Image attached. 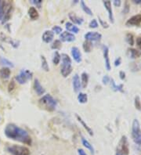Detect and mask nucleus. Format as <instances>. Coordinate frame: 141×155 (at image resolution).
I'll use <instances>...</instances> for the list:
<instances>
[{"mask_svg": "<svg viewBox=\"0 0 141 155\" xmlns=\"http://www.w3.org/2000/svg\"><path fill=\"white\" fill-rule=\"evenodd\" d=\"M132 136L134 143L141 146V130L138 120L134 119L132 126Z\"/></svg>", "mask_w": 141, "mask_h": 155, "instance_id": "obj_5", "label": "nucleus"}, {"mask_svg": "<svg viewBox=\"0 0 141 155\" xmlns=\"http://www.w3.org/2000/svg\"><path fill=\"white\" fill-rule=\"evenodd\" d=\"M13 11V3L10 1H5V5H4V16H3L2 22L3 24L6 23L11 17Z\"/></svg>", "mask_w": 141, "mask_h": 155, "instance_id": "obj_8", "label": "nucleus"}, {"mask_svg": "<svg viewBox=\"0 0 141 155\" xmlns=\"http://www.w3.org/2000/svg\"><path fill=\"white\" fill-rule=\"evenodd\" d=\"M72 55L74 60L77 63H80L82 61V54L80 50L78 49V47L72 48Z\"/></svg>", "mask_w": 141, "mask_h": 155, "instance_id": "obj_15", "label": "nucleus"}, {"mask_svg": "<svg viewBox=\"0 0 141 155\" xmlns=\"http://www.w3.org/2000/svg\"><path fill=\"white\" fill-rule=\"evenodd\" d=\"M102 38L101 34H100L96 31H90L85 35V39L86 41L90 42H94V41H100Z\"/></svg>", "mask_w": 141, "mask_h": 155, "instance_id": "obj_10", "label": "nucleus"}, {"mask_svg": "<svg viewBox=\"0 0 141 155\" xmlns=\"http://www.w3.org/2000/svg\"><path fill=\"white\" fill-rule=\"evenodd\" d=\"M111 81V90H114V92H118V91H119V92H122V93H123V85L122 84H121V85H116V83L114 82V81L113 78H111L110 79Z\"/></svg>", "mask_w": 141, "mask_h": 155, "instance_id": "obj_21", "label": "nucleus"}, {"mask_svg": "<svg viewBox=\"0 0 141 155\" xmlns=\"http://www.w3.org/2000/svg\"><path fill=\"white\" fill-rule=\"evenodd\" d=\"M82 78V88H86L88 86V82H89V75L86 72H83L81 75Z\"/></svg>", "mask_w": 141, "mask_h": 155, "instance_id": "obj_25", "label": "nucleus"}, {"mask_svg": "<svg viewBox=\"0 0 141 155\" xmlns=\"http://www.w3.org/2000/svg\"><path fill=\"white\" fill-rule=\"evenodd\" d=\"M141 24V13L132 16L126 21V26H140Z\"/></svg>", "mask_w": 141, "mask_h": 155, "instance_id": "obj_9", "label": "nucleus"}, {"mask_svg": "<svg viewBox=\"0 0 141 155\" xmlns=\"http://www.w3.org/2000/svg\"><path fill=\"white\" fill-rule=\"evenodd\" d=\"M136 45H137V46L141 49V36H139V37L136 38Z\"/></svg>", "mask_w": 141, "mask_h": 155, "instance_id": "obj_45", "label": "nucleus"}, {"mask_svg": "<svg viewBox=\"0 0 141 155\" xmlns=\"http://www.w3.org/2000/svg\"><path fill=\"white\" fill-rule=\"evenodd\" d=\"M76 118H77V119L78 120V122L81 123L82 125V126L84 127L85 129H86V130L87 131L88 133H89V134H90V136H93V130H92V129H91V128H90V127H89V126H88V125H86V122H85L84 121L82 120V118L81 117L78 116V114H76Z\"/></svg>", "mask_w": 141, "mask_h": 155, "instance_id": "obj_23", "label": "nucleus"}, {"mask_svg": "<svg viewBox=\"0 0 141 155\" xmlns=\"http://www.w3.org/2000/svg\"><path fill=\"white\" fill-rule=\"evenodd\" d=\"M129 10H130V6H129V2L126 1V3H125V5H124V9L122 10V13H123L124 14H127L129 12Z\"/></svg>", "mask_w": 141, "mask_h": 155, "instance_id": "obj_37", "label": "nucleus"}, {"mask_svg": "<svg viewBox=\"0 0 141 155\" xmlns=\"http://www.w3.org/2000/svg\"><path fill=\"white\" fill-rule=\"evenodd\" d=\"M81 6H82V9H83V11L85 13H86L88 15L92 16L93 15V12H92V10L88 7V6L85 3L84 1H81Z\"/></svg>", "mask_w": 141, "mask_h": 155, "instance_id": "obj_29", "label": "nucleus"}, {"mask_svg": "<svg viewBox=\"0 0 141 155\" xmlns=\"http://www.w3.org/2000/svg\"><path fill=\"white\" fill-rule=\"evenodd\" d=\"M54 37V33L52 31H45L42 35V40L45 43H49L53 41Z\"/></svg>", "mask_w": 141, "mask_h": 155, "instance_id": "obj_16", "label": "nucleus"}, {"mask_svg": "<svg viewBox=\"0 0 141 155\" xmlns=\"http://www.w3.org/2000/svg\"><path fill=\"white\" fill-rule=\"evenodd\" d=\"M89 26H90V28H96V27H98V23H97L96 19H93V21H90Z\"/></svg>", "mask_w": 141, "mask_h": 155, "instance_id": "obj_38", "label": "nucleus"}, {"mask_svg": "<svg viewBox=\"0 0 141 155\" xmlns=\"http://www.w3.org/2000/svg\"><path fill=\"white\" fill-rule=\"evenodd\" d=\"M92 48H93V45H92V42L90 41H85L83 42V49H84L85 52L86 53H90L92 50Z\"/></svg>", "mask_w": 141, "mask_h": 155, "instance_id": "obj_28", "label": "nucleus"}, {"mask_svg": "<svg viewBox=\"0 0 141 155\" xmlns=\"http://www.w3.org/2000/svg\"><path fill=\"white\" fill-rule=\"evenodd\" d=\"M103 3H104L106 9L108 10L109 20H110L111 23H114V16H113V11H112V9H111V1H103Z\"/></svg>", "mask_w": 141, "mask_h": 155, "instance_id": "obj_14", "label": "nucleus"}, {"mask_svg": "<svg viewBox=\"0 0 141 155\" xmlns=\"http://www.w3.org/2000/svg\"><path fill=\"white\" fill-rule=\"evenodd\" d=\"M28 15L31 20H36L39 17V13L35 7H30V9H28Z\"/></svg>", "mask_w": 141, "mask_h": 155, "instance_id": "obj_22", "label": "nucleus"}, {"mask_svg": "<svg viewBox=\"0 0 141 155\" xmlns=\"http://www.w3.org/2000/svg\"><path fill=\"white\" fill-rule=\"evenodd\" d=\"M5 135L11 140H17L27 145L31 144V138L26 130L18 127L14 124H8L5 128Z\"/></svg>", "mask_w": 141, "mask_h": 155, "instance_id": "obj_1", "label": "nucleus"}, {"mask_svg": "<svg viewBox=\"0 0 141 155\" xmlns=\"http://www.w3.org/2000/svg\"><path fill=\"white\" fill-rule=\"evenodd\" d=\"M66 29L68 31H72V32L75 33V34H77L79 31V28L77 26H75V24H72L70 22L66 23Z\"/></svg>", "mask_w": 141, "mask_h": 155, "instance_id": "obj_24", "label": "nucleus"}, {"mask_svg": "<svg viewBox=\"0 0 141 155\" xmlns=\"http://www.w3.org/2000/svg\"><path fill=\"white\" fill-rule=\"evenodd\" d=\"M11 74V71L10 69L8 67H3L2 69H0V77L2 78L3 79H7L9 78Z\"/></svg>", "mask_w": 141, "mask_h": 155, "instance_id": "obj_20", "label": "nucleus"}, {"mask_svg": "<svg viewBox=\"0 0 141 155\" xmlns=\"http://www.w3.org/2000/svg\"><path fill=\"white\" fill-rule=\"evenodd\" d=\"M14 89H15V82H14V81L12 80L9 82V86H8V91L10 93V92H12Z\"/></svg>", "mask_w": 141, "mask_h": 155, "instance_id": "obj_39", "label": "nucleus"}, {"mask_svg": "<svg viewBox=\"0 0 141 155\" xmlns=\"http://www.w3.org/2000/svg\"><path fill=\"white\" fill-rule=\"evenodd\" d=\"M39 105L48 111H53L57 108V102L51 95L46 94L39 100Z\"/></svg>", "mask_w": 141, "mask_h": 155, "instance_id": "obj_2", "label": "nucleus"}, {"mask_svg": "<svg viewBox=\"0 0 141 155\" xmlns=\"http://www.w3.org/2000/svg\"><path fill=\"white\" fill-rule=\"evenodd\" d=\"M7 150L13 155H30V150L26 146L13 145L7 147Z\"/></svg>", "mask_w": 141, "mask_h": 155, "instance_id": "obj_6", "label": "nucleus"}, {"mask_svg": "<svg viewBox=\"0 0 141 155\" xmlns=\"http://www.w3.org/2000/svg\"><path fill=\"white\" fill-rule=\"evenodd\" d=\"M121 62H122L121 57H118L117 59L115 60V61H114V66H115V67H118V66L121 64Z\"/></svg>", "mask_w": 141, "mask_h": 155, "instance_id": "obj_44", "label": "nucleus"}, {"mask_svg": "<svg viewBox=\"0 0 141 155\" xmlns=\"http://www.w3.org/2000/svg\"><path fill=\"white\" fill-rule=\"evenodd\" d=\"M121 4H122V1L121 0H114V5L115 6H117V7L120 6Z\"/></svg>", "mask_w": 141, "mask_h": 155, "instance_id": "obj_47", "label": "nucleus"}, {"mask_svg": "<svg viewBox=\"0 0 141 155\" xmlns=\"http://www.w3.org/2000/svg\"><path fill=\"white\" fill-rule=\"evenodd\" d=\"M126 42H128V44H129L130 45H134V37H133V35L131 34V33H127L126 34Z\"/></svg>", "mask_w": 141, "mask_h": 155, "instance_id": "obj_31", "label": "nucleus"}, {"mask_svg": "<svg viewBox=\"0 0 141 155\" xmlns=\"http://www.w3.org/2000/svg\"><path fill=\"white\" fill-rule=\"evenodd\" d=\"M81 82H80V79H79V76L77 74L74 75L73 77V88L75 90V93H78L81 90Z\"/></svg>", "mask_w": 141, "mask_h": 155, "instance_id": "obj_17", "label": "nucleus"}, {"mask_svg": "<svg viewBox=\"0 0 141 155\" xmlns=\"http://www.w3.org/2000/svg\"><path fill=\"white\" fill-rule=\"evenodd\" d=\"M110 78L108 77V75H105V76H104L102 78V82L103 84H104V85H107V84L110 82Z\"/></svg>", "mask_w": 141, "mask_h": 155, "instance_id": "obj_43", "label": "nucleus"}, {"mask_svg": "<svg viewBox=\"0 0 141 155\" xmlns=\"http://www.w3.org/2000/svg\"><path fill=\"white\" fill-rule=\"evenodd\" d=\"M132 3L135 4H141V0H132Z\"/></svg>", "mask_w": 141, "mask_h": 155, "instance_id": "obj_49", "label": "nucleus"}, {"mask_svg": "<svg viewBox=\"0 0 141 155\" xmlns=\"http://www.w3.org/2000/svg\"><path fill=\"white\" fill-rule=\"evenodd\" d=\"M60 41L62 42H74L75 40V36L72 34V33L67 32V31H63L61 33V35L60 36Z\"/></svg>", "mask_w": 141, "mask_h": 155, "instance_id": "obj_11", "label": "nucleus"}, {"mask_svg": "<svg viewBox=\"0 0 141 155\" xmlns=\"http://www.w3.org/2000/svg\"><path fill=\"white\" fill-rule=\"evenodd\" d=\"M129 143L126 136H122L118 142L115 155H129Z\"/></svg>", "mask_w": 141, "mask_h": 155, "instance_id": "obj_4", "label": "nucleus"}, {"mask_svg": "<svg viewBox=\"0 0 141 155\" xmlns=\"http://www.w3.org/2000/svg\"><path fill=\"white\" fill-rule=\"evenodd\" d=\"M52 31L53 32H56V34H60V33L62 32V27H59V26H54L53 27V29H52Z\"/></svg>", "mask_w": 141, "mask_h": 155, "instance_id": "obj_40", "label": "nucleus"}, {"mask_svg": "<svg viewBox=\"0 0 141 155\" xmlns=\"http://www.w3.org/2000/svg\"><path fill=\"white\" fill-rule=\"evenodd\" d=\"M0 63L3 64V65H6V66H9V67H13L14 65L11 61H9V60H7L6 58H4L3 57H0Z\"/></svg>", "mask_w": 141, "mask_h": 155, "instance_id": "obj_32", "label": "nucleus"}, {"mask_svg": "<svg viewBox=\"0 0 141 155\" xmlns=\"http://www.w3.org/2000/svg\"><path fill=\"white\" fill-rule=\"evenodd\" d=\"M4 5H5V1L0 0V21H2L4 16Z\"/></svg>", "mask_w": 141, "mask_h": 155, "instance_id": "obj_35", "label": "nucleus"}, {"mask_svg": "<svg viewBox=\"0 0 141 155\" xmlns=\"http://www.w3.org/2000/svg\"><path fill=\"white\" fill-rule=\"evenodd\" d=\"M69 18L74 24H78V25H81L83 23V19L81 17H78V16H76L75 13H70Z\"/></svg>", "mask_w": 141, "mask_h": 155, "instance_id": "obj_18", "label": "nucleus"}, {"mask_svg": "<svg viewBox=\"0 0 141 155\" xmlns=\"http://www.w3.org/2000/svg\"><path fill=\"white\" fill-rule=\"evenodd\" d=\"M16 80L17 81L18 83L25 84L28 80H31L32 78V73L28 70H22L20 74L15 77Z\"/></svg>", "mask_w": 141, "mask_h": 155, "instance_id": "obj_7", "label": "nucleus"}, {"mask_svg": "<svg viewBox=\"0 0 141 155\" xmlns=\"http://www.w3.org/2000/svg\"><path fill=\"white\" fill-rule=\"evenodd\" d=\"M78 153L79 155H87L86 154V153L84 151V150H82V149H78Z\"/></svg>", "mask_w": 141, "mask_h": 155, "instance_id": "obj_48", "label": "nucleus"}, {"mask_svg": "<svg viewBox=\"0 0 141 155\" xmlns=\"http://www.w3.org/2000/svg\"><path fill=\"white\" fill-rule=\"evenodd\" d=\"M34 89H35V91L38 96H42L45 93L44 88L42 86V85L39 82V79H37V78H35V82H34Z\"/></svg>", "mask_w": 141, "mask_h": 155, "instance_id": "obj_13", "label": "nucleus"}, {"mask_svg": "<svg viewBox=\"0 0 141 155\" xmlns=\"http://www.w3.org/2000/svg\"><path fill=\"white\" fill-rule=\"evenodd\" d=\"M41 60H42V68L45 71H49V67L48 63L47 60L45 59L44 56H41Z\"/></svg>", "mask_w": 141, "mask_h": 155, "instance_id": "obj_30", "label": "nucleus"}, {"mask_svg": "<svg viewBox=\"0 0 141 155\" xmlns=\"http://www.w3.org/2000/svg\"><path fill=\"white\" fill-rule=\"evenodd\" d=\"M99 17V21L100 23V24H101V26H102L104 28H108V27H109V25H108V24L107 23V22H105V21H104L101 19V18L100 17Z\"/></svg>", "mask_w": 141, "mask_h": 155, "instance_id": "obj_41", "label": "nucleus"}, {"mask_svg": "<svg viewBox=\"0 0 141 155\" xmlns=\"http://www.w3.org/2000/svg\"><path fill=\"white\" fill-rule=\"evenodd\" d=\"M61 47V42H60V40H55L53 42V44L51 45V48L53 49H59Z\"/></svg>", "mask_w": 141, "mask_h": 155, "instance_id": "obj_36", "label": "nucleus"}, {"mask_svg": "<svg viewBox=\"0 0 141 155\" xmlns=\"http://www.w3.org/2000/svg\"><path fill=\"white\" fill-rule=\"evenodd\" d=\"M78 100L80 104H86L88 100L87 94L83 93H80L78 96Z\"/></svg>", "mask_w": 141, "mask_h": 155, "instance_id": "obj_27", "label": "nucleus"}, {"mask_svg": "<svg viewBox=\"0 0 141 155\" xmlns=\"http://www.w3.org/2000/svg\"><path fill=\"white\" fill-rule=\"evenodd\" d=\"M128 53H129V56L130 58L132 59H136L141 56V51H139L136 49H128Z\"/></svg>", "mask_w": 141, "mask_h": 155, "instance_id": "obj_19", "label": "nucleus"}, {"mask_svg": "<svg viewBox=\"0 0 141 155\" xmlns=\"http://www.w3.org/2000/svg\"><path fill=\"white\" fill-rule=\"evenodd\" d=\"M82 145L86 147L87 149H89L90 150V152L92 154H94V148H93V145H91V143L86 140L85 138H82Z\"/></svg>", "mask_w": 141, "mask_h": 155, "instance_id": "obj_26", "label": "nucleus"}, {"mask_svg": "<svg viewBox=\"0 0 141 155\" xmlns=\"http://www.w3.org/2000/svg\"><path fill=\"white\" fill-rule=\"evenodd\" d=\"M119 76H120V78L122 80H124V79L126 78V73L122 71H121L119 72Z\"/></svg>", "mask_w": 141, "mask_h": 155, "instance_id": "obj_46", "label": "nucleus"}, {"mask_svg": "<svg viewBox=\"0 0 141 155\" xmlns=\"http://www.w3.org/2000/svg\"><path fill=\"white\" fill-rule=\"evenodd\" d=\"M60 57L62 59V64H61V67H60V72H61V75H63V77L66 78L72 71V60H71L69 56L66 53H63L60 56Z\"/></svg>", "mask_w": 141, "mask_h": 155, "instance_id": "obj_3", "label": "nucleus"}, {"mask_svg": "<svg viewBox=\"0 0 141 155\" xmlns=\"http://www.w3.org/2000/svg\"><path fill=\"white\" fill-rule=\"evenodd\" d=\"M134 104H135L136 109H137L138 110L141 111V101H140V100L139 96H136L135 97Z\"/></svg>", "mask_w": 141, "mask_h": 155, "instance_id": "obj_34", "label": "nucleus"}, {"mask_svg": "<svg viewBox=\"0 0 141 155\" xmlns=\"http://www.w3.org/2000/svg\"><path fill=\"white\" fill-rule=\"evenodd\" d=\"M60 61V55L59 54V53L56 51L54 53V56H53V62L55 65H57Z\"/></svg>", "mask_w": 141, "mask_h": 155, "instance_id": "obj_33", "label": "nucleus"}, {"mask_svg": "<svg viewBox=\"0 0 141 155\" xmlns=\"http://www.w3.org/2000/svg\"><path fill=\"white\" fill-rule=\"evenodd\" d=\"M103 52H104V57L105 60V67L108 71L111 70V63H110V59H109V49L108 46L104 45L103 46Z\"/></svg>", "mask_w": 141, "mask_h": 155, "instance_id": "obj_12", "label": "nucleus"}, {"mask_svg": "<svg viewBox=\"0 0 141 155\" xmlns=\"http://www.w3.org/2000/svg\"><path fill=\"white\" fill-rule=\"evenodd\" d=\"M31 3H34L36 6H38V8H41V5H42V0H32L31 1Z\"/></svg>", "mask_w": 141, "mask_h": 155, "instance_id": "obj_42", "label": "nucleus"}]
</instances>
